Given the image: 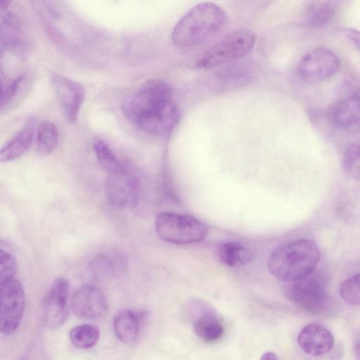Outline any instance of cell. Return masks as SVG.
<instances>
[{
	"label": "cell",
	"mask_w": 360,
	"mask_h": 360,
	"mask_svg": "<svg viewBox=\"0 0 360 360\" xmlns=\"http://www.w3.org/2000/svg\"><path fill=\"white\" fill-rule=\"evenodd\" d=\"M224 10L213 2H202L189 9L176 22L172 32L174 45L180 49L198 46L225 24Z\"/></svg>",
	"instance_id": "obj_2"
},
{
	"label": "cell",
	"mask_w": 360,
	"mask_h": 360,
	"mask_svg": "<svg viewBox=\"0 0 360 360\" xmlns=\"http://www.w3.org/2000/svg\"><path fill=\"white\" fill-rule=\"evenodd\" d=\"M218 255L221 262L231 267L245 264L253 257L249 249L236 242L221 244L218 248Z\"/></svg>",
	"instance_id": "obj_20"
},
{
	"label": "cell",
	"mask_w": 360,
	"mask_h": 360,
	"mask_svg": "<svg viewBox=\"0 0 360 360\" xmlns=\"http://www.w3.org/2000/svg\"><path fill=\"white\" fill-rule=\"evenodd\" d=\"M15 16L7 13L1 18V44H11L18 39V25Z\"/></svg>",
	"instance_id": "obj_27"
},
{
	"label": "cell",
	"mask_w": 360,
	"mask_h": 360,
	"mask_svg": "<svg viewBox=\"0 0 360 360\" xmlns=\"http://www.w3.org/2000/svg\"><path fill=\"white\" fill-rule=\"evenodd\" d=\"M339 35L360 53V31L348 27L338 30Z\"/></svg>",
	"instance_id": "obj_30"
},
{
	"label": "cell",
	"mask_w": 360,
	"mask_h": 360,
	"mask_svg": "<svg viewBox=\"0 0 360 360\" xmlns=\"http://www.w3.org/2000/svg\"><path fill=\"white\" fill-rule=\"evenodd\" d=\"M354 354L356 360H360V340L354 345Z\"/></svg>",
	"instance_id": "obj_32"
},
{
	"label": "cell",
	"mask_w": 360,
	"mask_h": 360,
	"mask_svg": "<svg viewBox=\"0 0 360 360\" xmlns=\"http://www.w3.org/2000/svg\"><path fill=\"white\" fill-rule=\"evenodd\" d=\"M17 360H51L46 349L39 344H30Z\"/></svg>",
	"instance_id": "obj_28"
},
{
	"label": "cell",
	"mask_w": 360,
	"mask_h": 360,
	"mask_svg": "<svg viewBox=\"0 0 360 360\" xmlns=\"http://www.w3.org/2000/svg\"><path fill=\"white\" fill-rule=\"evenodd\" d=\"M340 65L341 61L335 53L325 48H317L302 58L298 72L305 79L322 81L335 75Z\"/></svg>",
	"instance_id": "obj_10"
},
{
	"label": "cell",
	"mask_w": 360,
	"mask_h": 360,
	"mask_svg": "<svg viewBox=\"0 0 360 360\" xmlns=\"http://www.w3.org/2000/svg\"><path fill=\"white\" fill-rule=\"evenodd\" d=\"M330 123L340 129H350L360 124V96L350 95L335 103L328 109Z\"/></svg>",
	"instance_id": "obj_15"
},
{
	"label": "cell",
	"mask_w": 360,
	"mask_h": 360,
	"mask_svg": "<svg viewBox=\"0 0 360 360\" xmlns=\"http://www.w3.org/2000/svg\"><path fill=\"white\" fill-rule=\"evenodd\" d=\"M35 131V121L30 120L1 148V162L14 160L22 155L31 146Z\"/></svg>",
	"instance_id": "obj_18"
},
{
	"label": "cell",
	"mask_w": 360,
	"mask_h": 360,
	"mask_svg": "<svg viewBox=\"0 0 360 360\" xmlns=\"http://www.w3.org/2000/svg\"><path fill=\"white\" fill-rule=\"evenodd\" d=\"M37 145L38 150L47 155L57 147L59 140V131L56 125L49 120L41 122L37 129Z\"/></svg>",
	"instance_id": "obj_23"
},
{
	"label": "cell",
	"mask_w": 360,
	"mask_h": 360,
	"mask_svg": "<svg viewBox=\"0 0 360 360\" xmlns=\"http://www.w3.org/2000/svg\"><path fill=\"white\" fill-rule=\"evenodd\" d=\"M51 82L67 121L75 123L85 100V89L80 83L58 73L51 75Z\"/></svg>",
	"instance_id": "obj_9"
},
{
	"label": "cell",
	"mask_w": 360,
	"mask_h": 360,
	"mask_svg": "<svg viewBox=\"0 0 360 360\" xmlns=\"http://www.w3.org/2000/svg\"><path fill=\"white\" fill-rule=\"evenodd\" d=\"M71 307L77 317L85 320H96L105 314L108 304L104 293L99 288L85 284L74 292Z\"/></svg>",
	"instance_id": "obj_11"
},
{
	"label": "cell",
	"mask_w": 360,
	"mask_h": 360,
	"mask_svg": "<svg viewBox=\"0 0 360 360\" xmlns=\"http://www.w3.org/2000/svg\"><path fill=\"white\" fill-rule=\"evenodd\" d=\"M145 314L141 311L122 309L114 316L113 330L117 339L124 344H131L138 338Z\"/></svg>",
	"instance_id": "obj_17"
},
{
	"label": "cell",
	"mask_w": 360,
	"mask_h": 360,
	"mask_svg": "<svg viewBox=\"0 0 360 360\" xmlns=\"http://www.w3.org/2000/svg\"><path fill=\"white\" fill-rule=\"evenodd\" d=\"M18 264L14 255L3 248L0 250V282L15 278Z\"/></svg>",
	"instance_id": "obj_26"
},
{
	"label": "cell",
	"mask_w": 360,
	"mask_h": 360,
	"mask_svg": "<svg viewBox=\"0 0 360 360\" xmlns=\"http://www.w3.org/2000/svg\"><path fill=\"white\" fill-rule=\"evenodd\" d=\"M100 338L98 328L91 323H84L72 328L69 340L77 348L87 349L94 347Z\"/></svg>",
	"instance_id": "obj_22"
},
{
	"label": "cell",
	"mask_w": 360,
	"mask_h": 360,
	"mask_svg": "<svg viewBox=\"0 0 360 360\" xmlns=\"http://www.w3.org/2000/svg\"><path fill=\"white\" fill-rule=\"evenodd\" d=\"M197 313L193 322L195 335L206 342L218 340L224 333V326L217 312L209 305L197 302Z\"/></svg>",
	"instance_id": "obj_14"
},
{
	"label": "cell",
	"mask_w": 360,
	"mask_h": 360,
	"mask_svg": "<svg viewBox=\"0 0 360 360\" xmlns=\"http://www.w3.org/2000/svg\"><path fill=\"white\" fill-rule=\"evenodd\" d=\"M340 297L352 305H360V273L351 276L340 286Z\"/></svg>",
	"instance_id": "obj_25"
},
{
	"label": "cell",
	"mask_w": 360,
	"mask_h": 360,
	"mask_svg": "<svg viewBox=\"0 0 360 360\" xmlns=\"http://www.w3.org/2000/svg\"><path fill=\"white\" fill-rule=\"evenodd\" d=\"M155 229L160 239L176 245L200 242L208 233L207 226L198 219L167 212L157 215Z\"/></svg>",
	"instance_id": "obj_4"
},
{
	"label": "cell",
	"mask_w": 360,
	"mask_h": 360,
	"mask_svg": "<svg viewBox=\"0 0 360 360\" xmlns=\"http://www.w3.org/2000/svg\"><path fill=\"white\" fill-rule=\"evenodd\" d=\"M289 283L285 293L294 304L311 314H322L328 310L330 302L326 281L319 272L314 271L306 277Z\"/></svg>",
	"instance_id": "obj_6"
},
{
	"label": "cell",
	"mask_w": 360,
	"mask_h": 360,
	"mask_svg": "<svg viewBox=\"0 0 360 360\" xmlns=\"http://www.w3.org/2000/svg\"><path fill=\"white\" fill-rule=\"evenodd\" d=\"M1 283L0 330L8 335L19 327L25 309V294L21 283L15 278Z\"/></svg>",
	"instance_id": "obj_7"
},
{
	"label": "cell",
	"mask_w": 360,
	"mask_h": 360,
	"mask_svg": "<svg viewBox=\"0 0 360 360\" xmlns=\"http://www.w3.org/2000/svg\"><path fill=\"white\" fill-rule=\"evenodd\" d=\"M127 266L126 257L117 250H109L96 255L89 262V270L98 279L113 278L123 273Z\"/></svg>",
	"instance_id": "obj_16"
},
{
	"label": "cell",
	"mask_w": 360,
	"mask_h": 360,
	"mask_svg": "<svg viewBox=\"0 0 360 360\" xmlns=\"http://www.w3.org/2000/svg\"><path fill=\"white\" fill-rule=\"evenodd\" d=\"M335 13L333 2L328 1H308L304 8V22L309 27L321 28L328 24Z\"/></svg>",
	"instance_id": "obj_19"
},
{
	"label": "cell",
	"mask_w": 360,
	"mask_h": 360,
	"mask_svg": "<svg viewBox=\"0 0 360 360\" xmlns=\"http://www.w3.org/2000/svg\"><path fill=\"white\" fill-rule=\"evenodd\" d=\"M93 148L99 164L108 175L115 174L122 168L124 161L117 158L105 140L99 137L94 138Z\"/></svg>",
	"instance_id": "obj_21"
},
{
	"label": "cell",
	"mask_w": 360,
	"mask_h": 360,
	"mask_svg": "<svg viewBox=\"0 0 360 360\" xmlns=\"http://www.w3.org/2000/svg\"><path fill=\"white\" fill-rule=\"evenodd\" d=\"M342 167L349 176L360 181V144L352 145L346 149Z\"/></svg>",
	"instance_id": "obj_24"
},
{
	"label": "cell",
	"mask_w": 360,
	"mask_h": 360,
	"mask_svg": "<svg viewBox=\"0 0 360 360\" xmlns=\"http://www.w3.org/2000/svg\"><path fill=\"white\" fill-rule=\"evenodd\" d=\"M122 110L129 120L150 135L170 133L180 120L170 86L158 79L148 80L127 98L122 102Z\"/></svg>",
	"instance_id": "obj_1"
},
{
	"label": "cell",
	"mask_w": 360,
	"mask_h": 360,
	"mask_svg": "<svg viewBox=\"0 0 360 360\" xmlns=\"http://www.w3.org/2000/svg\"><path fill=\"white\" fill-rule=\"evenodd\" d=\"M23 81V76L15 78L5 88L1 87V107L8 104L15 96L20 86Z\"/></svg>",
	"instance_id": "obj_29"
},
{
	"label": "cell",
	"mask_w": 360,
	"mask_h": 360,
	"mask_svg": "<svg viewBox=\"0 0 360 360\" xmlns=\"http://www.w3.org/2000/svg\"><path fill=\"white\" fill-rule=\"evenodd\" d=\"M320 255L319 248L314 241L296 240L274 250L268 259V268L277 279L286 283L295 282L315 271Z\"/></svg>",
	"instance_id": "obj_3"
},
{
	"label": "cell",
	"mask_w": 360,
	"mask_h": 360,
	"mask_svg": "<svg viewBox=\"0 0 360 360\" xmlns=\"http://www.w3.org/2000/svg\"><path fill=\"white\" fill-rule=\"evenodd\" d=\"M255 41L256 34L251 30L233 31L205 53L196 65L200 68L207 69L240 59L252 51Z\"/></svg>",
	"instance_id": "obj_5"
},
{
	"label": "cell",
	"mask_w": 360,
	"mask_h": 360,
	"mask_svg": "<svg viewBox=\"0 0 360 360\" xmlns=\"http://www.w3.org/2000/svg\"><path fill=\"white\" fill-rule=\"evenodd\" d=\"M135 168L124 161L122 168L109 174L105 184V193L108 203L114 208L123 210L131 202V177Z\"/></svg>",
	"instance_id": "obj_12"
},
{
	"label": "cell",
	"mask_w": 360,
	"mask_h": 360,
	"mask_svg": "<svg viewBox=\"0 0 360 360\" xmlns=\"http://www.w3.org/2000/svg\"><path fill=\"white\" fill-rule=\"evenodd\" d=\"M259 360H278L276 355L271 352L264 353Z\"/></svg>",
	"instance_id": "obj_31"
},
{
	"label": "cell",
	"mask_w": 360,
	"mask_h": 360,
	"mask_svg": "<svg viewBox=\"0 0 360 360\" xmlns=\"http://www.w3.org/2000/svg\"><path fill=\"white\" fill-rule=\"evenodd\" d=\"M334 338L331 332L319 323L306 325L299 333L297 343L306 354L318 356L330 352L334 346Z\"/></svg>",
	"instance_id": "obj_13"
},
{
	"label": "cell",
	"mask_w": 360,
	"mask_h": 360,
	"mask_svg": "<svg viewBox=\"0 0 360 360\" xmlns=\"http://www.w3.org/2000/svg\"><path fill=\"white\" fill-rule=\"evenodd\" d=\"M70 285L63 278H57L51 284L43 302L42 316L44 324L51 329L60 327L68 315Z\"/></svg>",
	"instance_id": "obj_8"
}]
</instances>
